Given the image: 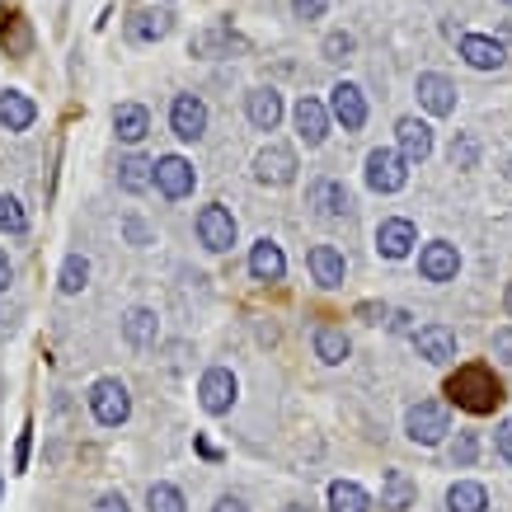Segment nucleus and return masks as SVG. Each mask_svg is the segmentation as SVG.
<instances>
[{
    "label": "nucleus",
    "mask_w": 512,
    "mask_h": 512,
    "mask_svg": "<svg viewBox=\"0 0 512 512\" xmlns=\"http://www.w3.org/2000/svg\"><path fill=\"white\" fill-rule=\"evenodd\" d=\"M447 400L456 409H466V414H494L498 404H503V381L494 376V367L470 362V367H461L447 381Z\"/></svg>",
    "instance_id": "f257e3e1"
},
{
    "label": "nucleus",
    "mask_w": 512,
    "mask_h": 512,
    "mask_svg": "<svg viewBox=\"0 0 512 512\" xmlns=\"http://www.w3.org/2000/svg\"><path fill=\"white\" fill-rule=\"evenodd\" d=\"M90 409H94V419L104 423V428H118V423H127V414H132L127 386L118 381V376H104V381H94V386H90Z\"/></svg>",
    "instance_id": "f03ea898"
},
{
    "label": "nucleus",
    "mask_w": 512,
    "mask_h": 512,
    "mask_svg": "<svg viewBox=\"0 0 512 512\" xmlns=\"http://www.w3.org/2000/svg\"><path fill=\"white\" fill-rule=\"evenodd\" d=\"M404 428H409V437L414 442H423V447H437L442 437L451 433V423H447V404H437V400H419L414 409H409V419H404Z\"/></svg>",
    "instance_id": "7ed1b4c3"
},
{
    "label": "nucleus",
    "mask_w": 512,
    "mask_h": 512,
    "mask_svg": "<svg viewBox=\"0 0 512 512\" xmlns=\"http://www.w3.org/2000/svg\"><path fill=\"white\" fill-rule=\"evenodd\" d=\"M367 184L376 188V193H400L404 184H409V165L400 160V151H372L367 156Z\"/></svg>",
    "instance_id": "20e7f679"
},
{
    "label": "nucleus",
    "mask_w": 512,
    "mask_h": 512,
    "mask_svg": "<svg viewBox=\"0 0 512 512\" xmlns=\"http://www.w3.org/2000/svg\"><path fill=\"white\" fill-rule=\"evenodd\" d=\"M198 240L212 249V254H226V249L235 245V217L221 207V202H212V207L198 212Z\"/></svg>",
    "instance_id": "39448f33"
},
{
    "label": "nucleus",
    "mask_w": 512,
    "mask_h": 512,
    "mask_svg": "<svg viewBox=\"0 0 512 512\" xmlns=\"http://www.w3.org/2000/svg\"><path fill=\"white\" fill-rule=\"evenodd\" d=\"M296 151L292 146H264L259 160H254V174H259V184H273V188H287L296 179Z\"/></svg>",
    "instance_id": "423d86ee"
},
{
    "label": "nucleus",
    "mask_w": 512,
    "mask_h": 512,
    "mask_svg": "<svg viewBox=\"0 0 512 512\" xmlns=\"http://www.w3.org/2000/svg\"><path fill=\"white\" fill-rule=\"evenodd\" d=\"M170 127L179 141H198L207 132V104H202L198 94H179L170 109Z\"/></svg>",
    "instance_id": "0eeeda50"
},
{
    "label": "nucleus",
    "mask_w": 512,
    "mask_h": 512,
    "mask_svg": "<svg viewBox=\"0 0 512 512\" xmlns=\"http://www.w3.org/2000/svg\"><path fill=\"white\" fill-rule=\"evenodd\" d=\"M193 184H198V174H193V165H188L184 156H160L156 160V188L165 198H188Z\"/></svg>",
    "instance_id": "6e6552de"
},
{
    "label": "nucleus",
    "mask_w": 512,
    "mask_h": 512,
    "mask_svg": "<svg viewBox=\"0 0 512 512\" xmlns=\"http://www.w3.org/2000/svg\"><path fill=\"white\" fill-rule=\"evenodd\" d=\"M395 137H400V160L404 165H423V160L433 156V127L419 123V118H400Z\"/></svg>",
    "instance_id": "1a4fd4ad"
},
{
    "label": "nucleus",
    "mask_w": 512,
    "mask_h": 512,
    "mask_svg": "<svg viewBox=\"0 0 512 512\" xmlns=\"http://www.w3.org/2000/svg\"><path fill=\"white\" fill-rule=\"evenodd\" d=\"M329 94H334V99H329V113L343 123V132H357V127L367 123V94L357 90V85L343 80V85H334Z\"/></svg>",
    "instance_id": "9d476101"
},
{
    "label": "nucleus",
    "mask_w": 512,
    "mask_h": 512,
    "mask_svg": "<svg viewBox=\"0 0 512 512\" xmlns=\"http://www.w3.org/2000/svg\"><path fill=\"white\" fill-rule=\"evenodd\" d=\"M414 245H419V231H414V221L409 217H390V221L376 226V249H381L386 259H404Z\"/></svg>",
    "instance_id": "9b49d317"
},
{
    "label": "nucleus",
    "mask_w": 512,
    "mask_h": 512,
    "mask_svg": "<svg viewBox=\"0 0 512 512\" xmlns=\"http://www.w3.org/2000/svg\"><path fill=\"white\" fill-rule=\"evenodd\" d=\"M235 376L226 372V367H212V372L202 376V386H198V400H202V409H207V414H226V409H231L235 404Z\"/></svg>",
    "instance_id": "f8f14e48"
},
{
    "label": "nucleus",
    "mask_w": 512,
    "mask_h": 512,
    "mask_svg": "<svg viewBox=\"0 0 512 512\" xmlns=\"http://www.w3.org/2000/svg\"><path fill=\"white\" fill-rule=\"evenodd\" d=\"M296 137L306 141V146H320L329 137V109L311 94H301L296 99Z\"/></svg>",
    "instance_id": "ddd939ff"
},
{
    "label": "nucleus",
    "mask_w": 512,
    "mask_h": 512,
    "mask_svg": "<svg viewBox=\"0 0 512 512\" xmlns=\"http://www.w3.org/2000/svg\"><path fill=\"white\" fill-rule=\"evenodd\" d=\"M456 268H461V254H456V245H447V240H433V245H423L419 273H423L428 282H451V278H456Z\"/></svg>",
    "instance_id": "4468645a"
},
{
    "label": "nucleus",
    "mask_w": 512,
    "mask_h": 512,
    "mask_svg": "<svg viewBox=\"0 0 512 512\" xmlns=\"http://www.w3.org/2000/svg\"><path fill=\"white\" fill-rule=\"evenodd\" d=\"M306 202H311L320 217H348V212H353V198H348V188H343L339 179H315Z\"/></svg>",
    "instance_id": "2eb2a0df"
},
{
    "label": "nucleus",
    "mask_w": 512,
    "mask_h": 512,
    "mask_svg": "<svg viewBox=\"0 0 512 512\" xmlns=\"http://www.w3.org/2000/svg\"><path fill=\"white\" fill-rule=\"evenodd\" d=\"M419 104L428 113H437V118H447V113L456 109V85H451L447 76H437V71H423L419 76Z\"/></svg>",
    "instance_id": "dca6fc26"
},
{
    "label": "nucleus",
    "mask_w": 512,
    "mask_h": 512,
    "mask_svg": "<svg viewBox=\"0 0 512 512\" xmlns=\"http://www.w3.org/2000/svg\"><path fill=\"white\" fill-rule=\"evenodd\" d=\"M461 57H466L475 71H498V66H503V43L489 38V33H466V38H461Z\"/></svg>",
    "instance_id": "f3484780"
},
{
    "label": "nucleus",
    "mask_w": 512,
    "mask_h": 512,
    "mask_svg": "<svg viewBox=\"0 0 512 512\" xmlns=\"http://www.w3.org/2000/svg\"><path fill=\"white\" fill-rule=\"evenodd\" d=\"M414 348L428 362H451L456 357V334L447 325H423V329H414Z\"/></svg>",
    "instance_id": "a211bd4d"
},
{
    "label": "nucleus",
    "mask_w": 512,
    "mask_h": 512,
    "mask_svg": "<svg viewBox=\"0 0 512 512\" xmlns=\"http://www.w3.org/2000/svg\"><path fill=\"white\" fill-rule=\"evenodd\" d=\"M249 273H254V282H282V273H287L282 245H273V240H259V245L249 249Z\"/></svg>",
    "instance_id": "6ab92c4d"
},
{
    "label": "nucleus",
    "mask_w": 512,
    "mask_h": 512,
    "mask_svg": "<svg viewBox=\"0 0 512 512\" xmlns=\"http://www.w3.org/2000/svg\"><path fill=\"white\" fill-rule=\"evenodd\" d=\"M245 113H249V123L259 127V132H273V127L282 123V94L278 90H249Z\"/></svg>",
    "instance_id": "aec40b11"
},
{
    "label": "nucleus",
    "mask_w": 512,
    "mask_h": 512,
    "mask_svg": "<svg viewBox=\"0 0 512 512\" xmlns=\"http://www.w3.org/2000/svg\"><path fill=\"white\" fill-rule=\"evenodd\" d=\"M33 118H38V104H33L29 94H19V90L0 94V123H5V132H24V127H33Z\"/></svg>",
    "instance_id": "412c9836"
},
{
    "label": "nucleus",
    "mask_w": 512,
    "mask_h": 512,
    "mask_svg": "<svg viewBox=\"0 0 512 512\" xmlns=\"http://www.w3.org/2000/svg\"><path fill=\"white\" fill-rule=\"evenodd\" d=\"M170 29H174V15H165V10H137V15L127 19V38L132 43H156Z\"/></svg>",
    "instance_id": "4be33fe9"
},
{
    "label": "nucleus",
    "mask_w": 512,
    "mask_h": 512,
    "mask_svg": "<svg viewBox=\"0 0 512 512\" xmlns=\"http://www.w3.org/2000/svg\"><path fill=\"white\" fill-rule=\"evenodd\" d=\"M306 264H311L320 287H343V254L334 245H315L311 254H306Z\"/></svg>",
    "instance_id": "5701e85b"
},
{
    "label": "nucleus",
    "mask_w": 512,
    "mask_h": 512,
    "mask_svg": "<svg viewBox=\"0 0 512 512\" xmlns=\"http://www.w3.org/2000/svg\"><path fill=\"white\" fill-rule=\"evenodd\" d=\"M113 132H118V141H132V146H137V141L151 132V113L141 109V104H118V109H113Z\"/></svg>",
    "instance_id": "b1692460"
},
{
    "label": "nucleus",
    "mask_w": 512,
    "mask_h": 512,
    "mask_svg": "<svg viewBox=\"0 0 512 512\" xmlns=\"http://www.w3.org/2000/svg\"><path fill=\"white\" fill-rule=\"evenodd\" d=\"M414 498H419V484L409 480L404 470H386V480H381V503L404 512V508H414Z\"/></svg>",
    "instance_id": "393cba45"
},
{
    "label": "nucleus",
    "mask_w": 512,
    "mask_h": 512,
    "mask_svg": "<svg viewBox=\"0 0 512 512\" xmlns=\"http://www.w3.org/2000/svg\"><path fill=\"white\" fill-rule=\"evenodd\" d=\"M156 334H160L156 311H146V306L127 311V320H123V339L132 343V348H151V343H156Z\"/></svg>",
    "instance_id": "a878e982"
},
{
    "label": "nucleus",
    "mask_w": 512,
    "mask_h": 512,
    "mask_svg": "<svg viewBox=\"0 0 512 512\" xmlns=\"http://www.w3.org/2000/svg\"><path fill=\"white\" fill-rule=\"evenodd\" d=\"M118 184L127 188V193H146V188L156 184V165L146 156H127L118 160Z\"/></svg>",
    "instance_id": "bb28decb"
},
{
    "label": "nucleus",
    "mask_w": 512,
    "mask_h": 512,
    "mask_svg": "<svg viewBox=\"0 0 512 512\" xmlns=\"http://www.w3.org/2000/svg\"><path fill=\"white\" fill-rule=\"evenodd\" d=\"M372 508V498H367V489L353 480H334L329 484V512H367Z\"/></svg>",
    "instance_id": "cd10ccee"
},
{
    "label": "nucleus",
    "mask_w": 512,
    "mask_h": 512,
    "mask_svg": "<svg viewBox=\"0 0 512 512\" xmlns=\"http://www.w3.org/2000/svg\"><path fill=\"white\" fill-rule=\"evenodd\" d=\"M489 508V494H484V484L475 480H461L447 489V512H484Z\"/></svg>",
    "instance_id": "c85d7f7f"
},
{
    "label": "nucleus",
    "mask_w": 512,
    "mask_h": 512,
    "mask_svg": "<svg viewBox=\"0 0 512 512\" xmlns=\"http://www.w3.org/2000/svg\"><path fill=\"white\" fill-rule=\"evenodd\" d=\"M315 357H320V362H329V367H334V362H343V357H348V334H343L339 325H320V329H315Z\"/></svg>",
    "instance_id": "c756f323"
},
{
    "label": "nucleus",
    "mask_w": 512,
    "mask_h": 512,
    "mask_svg": "<svg viewBox=\"0 0 512 512\" xmlns=\"http://www.w3.org/2000/svg\"><path fill=\"white\" fill-rule=\"evenodd\" d=\"M85 282H90V259H85V254H66L57 287H62L66 296H76V292H85Z\"/></svg>",
    "instance_id": "7c9ffc66"
},
{
    "label": "nucleus",
    "mask_w": 512,
    "mask_h": 512,
    "mask_svg": "<svg viewBox=\"0 0 512 512\" xmlns=\"http://www.w3.org/2000/svg\"><path fill=\"white\" fill-rule=\"evenodd\" d=\"M146 508H151V512H188V503H184V494H179L174 484H151Z\"/></svg>",
    "instance_id": "2f4dec72"
},
{
    "label": "nucleus",
    "mask_w": 512,
    "mask_h": 512,
    "mask_svg": "<svg viewBox=\"0 0 512 512\" xmlns=\"http://www.w3.org/2000/svg\"><path fill=\"white\" fill-rule=\"evenodd\" d=\"M0 231H5V235H24V231H29V217H24V207H19L10 193H0Z\"/></svg>",
    "instance_id": "473e14b6"
},
{
    "label": "nucleus",
    "mask_w": 512,
    "mask_h": 512,
    "mask_svg": "<svg viewBox=\"0 0 512 512\" xmlns=\"http://www.w3.org/2000/svg\"><path fill=\"white\" fill-rule=\"evenodd\" d=\"M475 456H480V437L475 433H461L451 442V461H456V466H475Z\"/></svg>",
    "instance_id": "72a5a7b5"
},
{
    "label": "nucleus",
    "mask_w": 512,
    "mask_h": 512,
    "mask_svg": "<svg viewBox=\"0 0 512 512\" xmlns=\"http://www.w3.org/2000/svg\"><path fill=\"white\" fill-rule=\"evenodd\" d=\"M348 52H353V38H348V33H329V38H325V57H329V62H343Z\"/></svg>",
    "instance_id": "f704fd0d"
},
{
    "label": "nucleus",
    "mask_w": 512,
    "mask_h": 512,
    "mask_svg": "<svg viewBox=\"0 0 512 512\" xmlns=\"http://www.w3.org/2000/svg\"><path fill=\"white\" fill-rule=\"evenodd\" d=\"M292 10L296 19H320L329 10V0H292Z\"/></svg>",
    "instance_id": "c9c22d12"
},
{
    "label": "nucleus",
    "mask_w": 512,
    "mask_h": 512,
    "mask_svg": "<svg viewBox=\"0 0 512 512\" xmlns=\"http://www.w3.org/2000/svg\"><path fill=\"white\" fill-rule=\"evenodd\" d=\"M451 165L470 170V165H475V141H456V146H451Z\"/></svg>",
    "instance_id": "e433bc0d"
},
{
    "label": "nucleus",
    "mask_w": 512,
    "mask_h": 512,
    "mask_svg": "<svg viewBox=\"0 0 512 512\" xmlns=\"http://www.w3.org/2000/svg\"><path fill=\"white\" fill-rule=\"evenodd\" d=\"M29 447H33V428L24 423V433H19V447H15V470H29Z\"/></svg>",
    "instance_id": "4c0bfd02"
},
{
    "label": "nucleus",
    "mask_w": 512,
    "mask_h": 512,
    "mask_svg": "<svg viewBox=\"0 0 512 512\" xmlns=\"http://www.w3.org/2000/svg\"><path fill=\"white\" fill-rule=\"evenodd\" d=\"M494 357H503V362H512V325H503L494 334Z\"/></svg>",
    "instance_id": "58836bf2"
},
{
    "label": "nucleus",
    "mask_w": 512,
    "mask_h": 512,
    "mask_svg": "<svg viewBox=\"0 0 512 512\" xmlns=\"http://www.w3.org/2000/svg\"><path fill=\"white\" fill-rule=\"evenodd\" d=\"M123 231H127V240H132V245H151V231H146V226H141L137 217H127V221H123Z\"/></svg>",
    "instance_id": "ea45409f"
},
{
    "label": "nucleus",
    "mask_w": 512,
    "mask_h": 512,
    "mask_svg": "<svg viewBox=\"0 0 512 512\" xmlns=\"http://www.w3.org/2000/svg\"><path fill=\"white\" fill-rule=\"evenodd\" d=\"M498 451H503V461H512V419H503L498 423Z\"/></svg>",
    "instance_id": "a19ab883"
},
{
    "label": "nucleus",
    "mask_w": 512,
    "mask_h": 512,
    "mask_svg": "<svg viewBox=\"0 0 512 512\" xmlns=\"http://www.w3.org/2000/svg\"><path fill=\"white\" fill-rule=\"evenodd\" d=\"M94 512H127V498H123V494H104Z\"/></svg>",
    "instance_id": "79ce46f5"
},
{
    "label": "nucleus",
    "mask_w": 512,
    "mask_h": 512,
    "mask_svg": "<svg viewBox=\"0 0 512 512\" xmlns=\"http://www.w3.org/2000/svg\"><path fill=\"white\" fill-rule=\"evenodd\" d=\"M357 315H362V320H367V325H381V306H372V301H362V306H357Z\"/></svg>",
    "instance_id": "37998d69"
},
{
    "label": "nucleus",
    "mask_w": 512,
    "mask_h": 512,
    "mask_svg": "<svg viewBox=\"0 0 512 512\" xmlns=\"http://www.w3.org/2000/svg\"><path fill=\"white\" fill-rule=\"evenodd\" d=\"M212 512H249V508H245V503H240V498H231V494H226V498H221V503H217V508H212Z\"/></svg>",
    "instance_id": "c03bdc74"
},
{
    "label": "nucleus",
    "mask_w": 512,
    "mask_h": 512,
    "mask_svg": "<svg viewBox=\"0 0 512 512\" xmlns=\"http://www.w3.org/2000/svg\"><path fill=\"white\" fill-rule=\"evenodd\" d=\"M10 278H15V268H10V259H5V254H0V292H5V287H10Z\"/></svg>",
    "instance_id": "a18cd8bd"
},
{
    "label": "nucleus",
    "mask_w": 512,
    "mask_h": 512,
    "mask_svg": "<svg viewBox=\"0 0 512 512\" xmlns=\"http://www.w3.org/2000/svg\"><path fill=\"white\" fill-rule=\"evenodd\" d=\"M287 512H311V508L306 503H287Z\"/></svg>",
    "instance_id": "49530a36"
},
{
    "label": "nucleus",
    "mask_w": 512,
    "mask_h": 512,
    "mask_svg": "<svg viewBox=\"0 0 512 512\" xmlns=\"http://www.w3.org/2000/svg\"><path fill=\"white\" fill-rule=\"evenodd\" d=\"M503 306H508V315H512V282H508V296H503Z\"/></svg>",
    "instance_id": "de8ad7c7"
},
{
    "label": "nucleus",
    "mask_w": 512,
    "mask_h": 512,
    "mask_svg": "<svg viewBox=\"0 0 512 512\" xmlns=\"http://www.w3.org/2000/svg\"><path fill=\"white\" fill-rule=\"evenodd\" d=\"M0 494H5V480H0Z\"/></svg>",
    "instance_id": "09e8293b"
},
{
    "label": "nucleus",
    "mask_w": 512,
    "mask_h": 512,
    "mask_svg": "<svg viewBox=\"0 0 512 512\" xmlns=\"http://www.w3.org/2000/svg\"><path fill=\"white\" fill-rule=\"evenodd\" d=\"M503 5H512V0H503Z\"/></svg>",
    "instance_id": "8fccbe9b"
}]
</instances>
